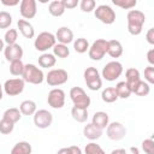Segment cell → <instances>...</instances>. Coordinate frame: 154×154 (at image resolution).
<instances>
[{
    "label": "cell",
    "mask_w": 154,
    "mask_h": 154,
    "mask_svg": "<svg viewBox=\"0 0 154 154\" xmlns=\"http://www.w3.org/2000/svg\"><path fill=\"white\" fill-rule=\"evenodd\" d=\"M53 122V116L47 109H38L34 113V124L38 129H47Z\"/></svg>",
    "instance_id": "11"
},
{
    "label": "cell",
    "mask_w": 154,
    "mask_h": 154,
    "mask_svg": "<svg viewBox=\"0 0 154 154\" xmlns=\"http://www.w3.org/2000/svg\"><path fill=\"white\" fill-rule=\"evenodd\" d=\"M1 4L5 6H16L19 4V0H1Z\"/></svg>",
    "instance_id": "47"
},
{
    "label": "cell",
    "mask_w": 154,
    "mask_h": 154,
    "mask_svg": "<svg viewBox=\"0 0 154 154\" xmlns=\"http://www.w3.org/2000/svg\"><path fill=\"white\" fill-rule=\"evenodd\" d=\"M114 89H116V91L118 94V97H120V99H128L131 95V89H130L129 84L125 81L118 82L117 85L114 87Z\"/></svg>",
    "instance_id": "28"
},
{
    "label": "cell",
    "mask_w": 154,
    "mask_h": 154,
    "mask_svg": "<svg viewBox=\"0 0 154 154\" xmlns=\"http://www.w3.org/2000/svg\"><path fill=\"white\" fill-rule=\"evenodd\" d=\"M142 149L146 154H154V141L152 138H147L142 142Z\"/></svg>",
    "instance_id": "40"
},
{
    "label": "cell",
    "mask_w": 154,
    "mask_h": 154,
    "mask_svg": "<svg viewBox=\"0 0 154 154\" xmlns=\"http://www.w3.org/2000/svg\"><path fill=\"white\" fill-rule=\"evenodd\" d=\"M106 134H107V137L109 140H112V141H120L122 138L125 137L126 129H125V126L122 123H119V122H112L111 124L107 125Z\"/></svg>",
    "instance_id": "9"
},
{
    "label": "cell",
    "mask_w": 154,
    "mask_h": 154,
    "mask_svg": "<svg viewBox=\"0 0 154 154\" xmlns=\"http://www.w3.org/2000/svg\"><path fill=\"white\" fill-rule=\"evenodd\" d=\"M19 12H20V16L25 20L34 18L37 12L36 1L35 0H22L19 4Z\"/></svg>",
    "instance_id": "12"
},
{
    "label": "cell",
    "mask_w": 154,
    "mask_h": 154,
    "mask_svg": "<svg viewBox=\"0 0 154 154\" xmlns=\"http://www.w3.org/2000/svg\"><path fill=\"white\" fill-rule=\"evenodd\" d=\"M128 19V24H132V25H140L143 26L144 22H146V16L142 11L140 10H130L128 12L126 16Z\"/></svg>",
    "instance_id": "16"
},
{
    "label": "cell",
    "mask_w": 154,
    "mask_h": 154,
    "mask_svg": "<svg viewBox=\"0 0 154 154\" xmlns=\"http://www.w3.org/2000/svg\"><path fill=\"white\" fill-rule=\"evenodd\" d=\"M24 70V64L22 63V60H14L11 61L10 64V72L13 76H22Z\"/></svg>",
    "instance_id": "32"
},
{
    "label": "cell",
    "mask_w": 154,
    "mask_h": 154,
    "mask_svg": "<svg viewBox=\"0 0 154 154\" xmlns=\"http://www.w3.org/2000/svg\"><path fill=\"white\" fill-rule=\"evenodd\" d=\"M13 128H14V124L13 123H11V122H8V120H6L4 118L0 120V132L2 135L11 134L13 131Z\"/></svg>",
    "instance_id": "36"
},
{
    "label": "cell",
    "mask_w": 154,
    "mask_h": 154,
    "mask_svg": "<svg viewBox=\"0 0 154 154\" xmlns=\"http://www.w3.org/2000/svg\"><path fill=\"white\" fill-rule=\"evenodd\" d=\"M31 144L26 141H20L13 146L11 149V154H31Z\"/></svg>",
    "instance_id": "23"
},
{
    "label": "cell",
    "mask_w": 154,
    "mask_h": 154,
    "mask_svg": "<svg viewBox=\"0 0 154 154\" xmlns=\"http://www.w3.org/2000/svg\"><path fill=\"white\" fill-rule=\"evenodd\" d=\"M18 38V31L16 29H8L6 32H5V36H4V42L6 45H14L16 41Z\"/></svg>",
    "instance_id": "33"
},
{
    "label": "cell",
    "mask_w": 154,
    "mask_h": 154,
    "mask_svg": "<svg viewBox=\"0 0 154 154\" xmlns=\"http://www.w3.org/2000/svg\"><path fill=\"white\" fill-rule=\"evenodd\" d=\"M97 77H100L97 69H95V67H93V66L85 69V71H84V81H85V82L91 81V79L97 78Z\"/></svg>",
    "instance_id": "39"
},
{
    "label": "cell",
    "mask_w": 154,
    "mask_h": 154,
    "mask_svg": "<svg viewBox=\"0 0 154 154\" xmlns=\"http://www.w3.org/2000/svg\"><path fill=\"white\" fill-rule=\"evenodd\" d=\"M55 63H57V58L51 53H43L38 57V65L41 67L49 69V67H53Z\"/></svg>",
    "instance_id": "22"
},
{
    "label": "cell",
    "mask_w": 154,
    "mask_h": 154,
    "mask_svg": "<svg viewBox=\"0 0 154 154\" xmlns=\"http://www.w3.org/2000/svg\"><path fill=\"white\" fill-rule=\"evenodd\" d=\"M69 79V75L64 69H53L51 70L46 76V82L48 85L57 87L66 83Z\"/></svg>",
    "instance_id": "7"
},
{
    "label": "cell",
    "mask_w": 154,
    "mask_h": 154,
    "mask_svg": "<svg viewBox=\"0 0 154 154\" xmlns=\"http://www.w3.org/2000/svg\"><path fill=\"white\" fill-rule=\"evenodd\" d=\"M85 84L90 90H99L102 87V79H101V77H97V78L85 82Z\"/></svg>",
    "instance_id": "41"
},
{
    "label": "cell",
    "mask_w": 154,
    "mask_h": 154,
    "mask_svg": "<svg viewBox=\"0 0 154 154\" xmlns=\"http://www.w3.org/2000/svg\"><path fill=\"white\" fill-rule=\"evenodd\" d=\"M22 78L24 82H28L31 84H41L45 79V75H43V71L41 69H38L36 65L26 64V65H24Z\"/></svg>",
    "instance_id": "1"
},
{
    "label": "cell",
    "mask_w": 154,
    "mask_h": 154,
    "mask_svg": "<svg viewBox=\"0 0 154 154\" xmlns=\"http://www.w3.org/2000/svg\"><path fill=\"white\" fill-rule=\"evenodd\" d=\"M12 23V16L6 11H0V29L10 28Z\"/></svg>",
    "instance_id": "34"
},
{
    "label": "cell",
    "mask_w": 154,
    "mask_h": 154,
    "mask_svg": "<svg viewBox=\"0 0 154 154\" xmlns=\"http://www.w3.org/2000/svg\"><path fill=\"white\" fill-rule=\"evenodd\" d=\"M20 117H22V113H20L19 108H16V107L7 108L4 112V114H2V118L4 119H6V120H8V122H11L13 124H16L20 119Z\"/></svg>",
    "instance_id": "25"
},
{
    "label": "cell",
    "mask_w": 154,
    "mask_h": 154,
    "mask_svg": "<svg viewBox=\"0 0 154 154\" xmlns=\"http://www.w3.org/2000/svg\"><path fill=\"white\" fill-rule=\"evenodd\" d=\"M79 7H81V10L83 12H87L88 13V12H91V11L95 10L96 2L94 0H82L79 2Z\"/></svg>",
    "instance_id": "38"
},
{
    "label": "cell",
    "mask_w": 154,
    "mask_h": 154,
    "mask_svg": "<svg viewBox=\"0 0 154 154\" xmlns=\"http://www.w3.org/2000/svg\"><path fill=\"white\" fill-rule=\"evenodd\" d=\"M144 79L147 81L148 84H153L154 83V67L153 66H147L144 69Z\"/></svg>",
    "instance_id": "42"
},
{
    "label": "cell",
    "mask_w": 154,
    "mask_h": 154,
    "mask_svg": "<svg viewBox=\"0 0 154 154\" xmlns=\"http://www.w3.org/2000/svg\"><path fill=\"white\" fill-rule=\"evenodd\" d=\"M91 124L94 126H96L97 129L103 130L109 124V116L106 112H102V111L95 112L94 116H93V119H91Z\"/></svg>",
    "instance_id": "15"
},
{
    "label": "cell",
    "mask_w": 154,
    "mask_h": 154,
    "mask_svg": "<svg viewBox=\"0 0 154 154\" xmlns=\"http://www.w3.org/2000/svg\"><path fill=\"white\" fill-rule=\"evenodd\" d=\"M4 54L7 61H14V60H20L23 57V48L20 45L14 43V45H7L4 49Z\"/></svg>",
    "instance_id": "13"
},
{
    "label": "cell",
    "mask_w": 154,
    "mask_h": 154,
    "mask_svg": "<svg viewBox=\"0 0 154 154\" xmlns=\"http://www.w3.org/2000/svg\"><path fill=\"white\" fill-rule=\"evenodd\" d=\"M107 53L112 58H119L123 54V46L118 40H109L108 41V49Z\"/></svg>",
    "instance_id": "20"
},
{
    "label": "cell",
    "mask_w": 154,
    "mask_h": 154,
    "mask_svg": "<svg viewBox=\"0 0 154 154\" xmlns=\"http://www.w3.org/2000/svg\"><path fill=\"white\" fill-rule=\"evenodd\" d=\"M108 49V41L103 38H97L89 46L88 55L91 60H101Z\"/></svg>",
    "instance_id": "3"
},
{
    "label": "cell",
    "mask_w": 154,
    "mask_h": 154,
    "mask_svg": "<svg viewBox=\"0 0 154 154\" xmlns=\"http://www.w3.org/2000/svg\"><path fill=\"white\" fill-rule=\"evenodd\" d=\"M122 73H123V65L117 60L107 63L102 69V77L108 82L116 81L118 77H120Z\"/></svg>",
    "instance_id": "6"
},
{
    "label": "cell",
    "mask_w": 154,
    "mask_h": 154,
    "mask_svg": "<svg viewBox=\"0 0 154 154\" xmlns=\"http://www.w3.org/2000/svg\"><path fill=\"white\" fill-rule=\"evenodd\" d=\"M69 149H70L71 154H82V150H81V148L78 146H70Z\"/></svg>",
    "instance_id": "48"
},
{
    "label": "cell",
    "mask_w": 154,
    "mask_h": 154,
    "mask_svg": "<svg viewBox=\"0 0 154 154\" xmlns=\"http://www.w3.org/2000/svg\"><path fill=\"white\" fill-rule=\"evenodd\" d=\"M48 11L53 17H60L65 12V7L61 0H54L48 5Z\"/></svg>",
    "instance_id": "21"
},
{
    "label": "cell",
    "mask_w": 154,
    "mask_h": 154,
    "mask_svg": "<svg viewBox=\"0 0 154 154\" xmlns=\"http://www.w3.org/2000/svg\"><path fill=\"white\" fill-rule=\"evenodd\" d=\"M101 99L106 103H112V102L117 101L118 94H117L114 87H107V88H105L102 90V93H101Z\"/></svg>",
    "instance_id": "24"
},
{
    "label": "cell",
    "mask_w": 154,
    "mask_h": 154,
    "mask_svg": "<svg viewBox=\"0 0 154 154\" xmlns=\"http://www.w3.org/2000/svg\"><path fill=\"white\" fill-rule=\"evenodd\" d=\"M53 55L58 57V58H61V59H65L70 55V49L66 45L55 43L54 47H53Z\"/></svg>",
    "instance_id": "30"
},
{
    "label": "cell",
    "mask_w": 154,
    "mask_h": 154,
    "mask_svg": "<svg viewBox=\"0 0 154 154\" xmlns=\"http://www.w3.org/2000/svg\"><path fill=\"white\" fill-rule=\"evenodd\" d=\"M95 17L103 24H113L116 22V12L114 10L108 5H99L94 10Z\"/></svg>",
    "instance_id": "5"
},
{
    "label": "cell",
    "mask_w": 154,
    "mask_h": 154,
    "mask_svg": "<svg viewBox=\"0 0 154 154\" xmlns=\"http://www.w3.org/2000/svg\"><path fill=\"white\" fill-rule=\"evenodd\" d=\"M125 77H126V83L129 84V87H131L132 84H135L136 82H138L141 79V75L140 71L135 67H130L125 71Z\"/></svg>",
    "instance_id": "29"
},
{
    "label": "cell",
    "mask_w": 154,
    "mask_h": 154,
    "mask_svg": "<svg viewBox=\"0 0 154 154\" xmlns=\"http://www.w3.org/2000/svg\"><path fill=\"white\" fill-rule=\"evenodd\" d=\"M112 2L116 6H119V7L125 8V10H130V8H132V7H135L137 5L136 0H113Z\"/></svg>",
    "instance_id": "37"
},
{
    "label": "cell",
    "mask_w": 154,
    "mask_h": 154,
    "mask_svg": "<svg viewBox=\"0 0 154 154\" xmlns=\"http://www.w3.org/2000/svg\"><path fill=\"white\" fill-rule=\"evenodd\" d=\"M111 154H126V150L123 149V148H119V149H114V150H112Z\"/></svg>",
    "instance_id": "50"
},
{
    "label": "cell",
    "mask_w": 154,
    "mask_h": 154,
    "mask_svg": "<svg viewBox=\"0 0 154 154\" xmlns=\"http://www.w3.org/2000/svg\"><path fill=\"white\" fill-rule=\"evenodd\" d=\"M4 49H5V42H4V40L0 38V52H2Z\"/></svg>",
    "instance_id": "52"
},
{
    "label": "cell",
    "mask_w": 154,
    "mask_h": 154,
    "mask_svg": "<svg viewBox=\"0 0 154 154\" xmlns=\"http://www.w3.org/2000/svg\"><path fill=\"white\" fill-rule=\"evenodd\" d=\"M146 38L148 41L149 45H154V28H150L147 34H146Z\"/></svg>",
    "instance_id": "45"
},
{
    "label": "cell",
    "mask_w": 154,
    "mask_h": 154,
    "mask_svg": "<svg viewBox=\"0 0 154 154\" xmlns=\"http://www.w3.org/2000/svg\"><path fill=\"white\" fill-rule=\"evenodd\" d=\"M64 4L65 10H70V8H75L78 5V0H61Z\"/></svg>",
    "instance_id": "44"
},
{
    "label": "cell",
    "mask_w": 154,
    "mask_h": 154,
    "mask_svg": "<svg viewBox=\"0 0 154 154\" xmlns=\"http://www.w3.org/2000/svg\"><path fill=\"white\" fill-rule=\"evenodd\" d=\"M147 60H148V63L150 64V66L154 65V49H153V48L148 51V53H147Z\"/></svg>",
    "instance_id": "46"
},
{
    "label": "cell",
    "mask_w": 154,
    "mask_h": 154,
    "mask_svg": "<svg viewBox=\"0 0 154 154\" xmlns=\"http://www.w3.org/2000/svg\"><path fill=\"white\" fill-rule=\"evenodd\" d=\"M142 28H143V26H140V25H132V24H128V31H129L131 35H134V36L140 35V34L142 32Z\"/></svg>",
    "instance_id": "43"
},
{
    "label": "cell",
    "mask_w": 154,
    "mask_h": 154,
    "mask_svg": "<svg viewBox=\"0 0 154 154\" xmlns=\"http://www.w3.org/2000/svg\"><path fill=\"white\" fill-rule=\"evenodd\" d=\"M57 154H71V153H70V149H69V147H67V148H61V149H59V150L57 152Z\"/></svg>",
    "instance_id": "51"
},
{
    "label": "cell",
    "mask_w": 154,
    "mask_h": 154,
    "mask_svg": "<svg viewBox=\"0 0 154 154\" xmlns=\"http://www.w3.org/2000/svg\"><path fill=\"white\" fill-rule=\"evenodd\" d=\"M126 154H140V150H138L137 147H130L126 150Z\"/></svg>",
    "instance_id": "49"
},
{
    "label": "cell",
    "mask_w": 154,
    "mask_h": 154,
    "mask_svg": "<svg viewBox=\"0 0 154 154\" xmlns=\"http://www.w3.org/2000/svg\"><path fill=\"white\" fill-rule=\"evenodd\" d=\"M19 111L24 116H32L36 112V103L32 100H24L19 105Z\"/></svg>",
    "instance_id": "26"
},
{
    "label": "cell",
    "mask_w": 154,
    "mask_h": 154,
    "mask_svg": "<svg viewBox=\"0 0 154 154\" xmlns=\"http://www.w3.org/2000/svg\"><path fill=\"white\" fill-rule=\"evenodd\" d=\"M130 89H131V93H135L138 96H147L149 94V91H150V85L147 82L140 79L138 82L132 84L130 87Z\"/></svg>",
    "instance_id": "18"
},
{
    "label": "cell",
    "mask_w": 154,
    "mask_h": 154,
    "mask_svg": "<svg viewBox=\"0 0 154 154\" xmlns=\"http://www.w3.org/2000/svg\"><path fill=\"white\" fill-rule=\"evenodd\" d=\"M24 85L25 82L23 81V78H11L7 79L2 87H4V91L8 96H17L23 93Z\"/></svg>",
    "instance_id": "8"
},
{
    "label": "cell",
    "mask_w": 154,
    "mask_h": 154,
    "mask_svg": "<svg viewBox=\"0 0 154 154\" xmlns=\"http://www.w3.org/2000/svg\"><path fill=\"white\" fill-rule=\"evenodd\" d=\"M70 97L73 102V106L79 107V108H87L90 106V97L85 94V91L81 87H73L70 90Z\"/></svg>",
    "instance_id": "4"
},
{
    "label": "cell",
    "mask_w": 154,
    "mask_h": 154,
    "mask_svg": "<svg viewBox=\"0 0 154 154\" xmlns=\"http://www.w3.org/2000/svg\"><path fill=\"white\" fill-rule=\"evenodd\" d=\"M47 102L52 108H61L65 105V91L60 88H54L48 93Z\"/></svg>",
    "instance_id": "10"
},
{
    "label": "cell",
    "mask_w": 154,
    "mask_h": 154,
    "mask_svg": "<svg viewBox=\"0 0 154 154\" xmlns=\"http://www.w3.org/2000/svg\"><path fill=\"white\" fill-rule=\"evenodd\" d=\"M17 25H18V29L20 31V34L25 37V38H32L35 36V29L34 26L31 25V23H29L28 20L25 19H19L17 22Z\"/></svg>",
    "instance_id": "17"
},
{
    "label": "cell",
    "mask_w": 154,
    "mask_h": 154,
    "mask_svg": "<svg viewBox=\"0 0 154 154\" xmlns=\"http://www.w3.org/2000/svg\"><path fill=\"white\" fill-rule=\"evenodd\" d=\"M2 96H4V87H2L1 83H0V100L2 99Z\"/></svg>",
    "instance_id": "53"
},
{
    "label": "cell",
    "mask_w": 154,
    "mask_h": 154,
    "mask_svg": "<svg viewBox=\"0 0 154 154\" xmlns=\"http://www.w3.org/2000/svg\"><path fill=\"white\" fill-rule=\"evenodd\" d=\"M71 116H72V118L76 122L84 123L88 119V109L87 108H79V107L73 106L72 109H71Z\"/></svg>",
    "instance_id": "27"
},
{
    "label": "cell",
    "mask_w": 154,
    "mask_h": 154,
    "mask_svg": "<svg viewBox=\"0 0 154 154\" xmlns=\"http://www.w3.org/2000/svg\"><path fill=\"white\" fill-rule=\"evenodd\" d=\"M55 43H57V40H55V36L52 32L42 31L35 38L34 46H35L36 51H38V52H46L49 48H53Z\"/></svg>",
    "instance_id": "2"
},
{
    "label": "cell",
    "mask_w": 154,
    "mask_h": 154,
    "mask_svg": "<svg viewBox=\"0 0 154 154\" xmlns=\"http://www.w3.org/2000/svg\"><path fill=\"white\" fill-rule=\"evenodd\" d=\"M55 36V40L61 43V45H69L73 41V32L70 28L67 26H60L58 30H57V34L54 35Z\"/></svg>",
    "instance_id": "14"
},
{
    "label": "cell",
    "mask_w": 154,
    "mask_h": 154,
    "mask_svg": "<svg viewBox=\"0 0 154 154\" xmlns=\"http://www.w3.org/2000/svg\"><path fill=\"white\" fill-rule=\"evenodd\" d=\"M84 153L85 154H106L105 150L96 143L94 142H90L88 144H85V148H84Z\"/></svg>",
    "instance_id": "35"
},
{
    "label": "cell",
    "mask_w": 154,
    "mask_h": 154,
    "mask_svg": "<svg viewBox=\"0 0 154 154\" xmlns=\"http://www.w3.org/2000/svg\"><path fill=\"white\" fill-rule=\"evenodd\" d=\"M73 49L77 52V53H85L88 49H89V42L87 38L84 37H79V38H76L73 41Z\"/></svg>",
    "instance_id": "31"
},
{
    "label": "cell",
    "mask_w": 154,
    "mask_h": 154,
    "mask_svg": "<svg viewBox=\"0 0 154 154\" xmlns=\"http://www.w3.org/2000/svg\"><path fill=\"white\" fill-rule=\"evenodd\" d=\"M83 135H84L88 140L94 141V140H97V138L101 137L102 130L97 129V128L94 126L91 123H89V124H87V125L84 126V129H83Z\"/></svg>",
    "instance_id": "19"
}]
</instances>
